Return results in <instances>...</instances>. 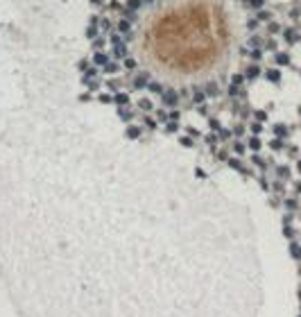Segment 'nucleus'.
I'll return each instance as SVG.
<instances>
[{"label":"nucleus","instance_id":"nucleus-1","mask_svg":"<svg viewBox=\"0 0 301 317\" xmlns=\"http://www.w3.org/2000/svg\"><path fill=\"white\" fill-rule=\"evenodd\" d=\"M265 30V0H93L91 73L150 107H211L263 73Z\"/></svg>","mask_w":301,"mask_h":317}]
</instances>
